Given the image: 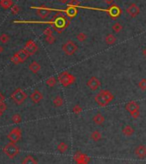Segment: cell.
Listing matches in <instances>:
<instances>
[{"mask_svg":"<svg viewBox=\"0 0 146 164\" xmlns=\"http://www.w3.org/2000/svg\"><path fill=\"white\" fill-rule=\"evenodd\" d=\"M126 109L134 120L138 119L140 116V112H139L140 107H139L138 103L135 100H132V101H129L128 103H126Z\"/></svg>","mask_w":146,"mask_h":164,"instance_id":"cell-3","label":"cell"},{"mask_svg":"<svg viewBox=\"0 0 146 164\" xmlns=\"http://www.w3.org/2000/svg\"><path fill=\"white\" fill-rule=\"evenodd\" d=\"M122 132L125 136L130 137L132 135H133L134 133V129L131 126H126L123 129H122Z\"/></svg>","mask_w":146,"mask_h":164,"instance_id":"cell-23","label":"cell"},{"mask_svg":"<svg viewBox=\"0 0 146 164\" xmlns=\"http://www.w3.org/2000/svg\"><path fill=\"white\" fill-rule=\"evenodd\" d=\"M77 46L76 44L72 41V40H68L66 43H65L63 46H62V50L63 52L68 55V56H71V55H73L76 51H77Z\"/></svg>","mask_w":146,"mask_h":164,"instance_id":"cell-7","label":"cell"},{"mask_svg":"<svg viewBox=\"0 0 146 164\" xmlns=\"http://www.w3.org/2000/svg\"><path fill=\"white\" fill-rule=\"evenodd\" d=\"M27 94L22 90V89H17L16 90L13 94L10 96V98L12 99L16 104L21 105L24 102V100L27 99Z\"/></svg>","mask_w":146,"mask_h":164,"instance_id":"cell-6","label":"cell"},{"mask_svg":"<svg viewBox=\"0 0 146 164\" xmlns=\"http://www.w3.org/2000/svg\"><path fill=\"white\" fill-rule=\"evenodd\" d=\"M11 120H12V121H13L15 124H19V123L22 121V117H21L20 114L16 113V114H14V115L12 116Z\"/></svg>","mask_w":146,"mask_h":164,"instance_id":"cell-31","label":"cell"},{"mask_svg":"<svg viewBox=\"0 0 146 164\" xmlns=\"http://www.w3.org/2000/svg\"><path fill=\"white\" fill-rule=\"evenodd\" d=\"M4 100H5V97H4V96L0 92V103H2V102H3L4 101Z\"/></svg>","mask_w":146,"mask_h":164,"instance_id":"cell-41","label":"cell"},{"mask_svg":"<svg viewBox=\"0 0 146 164\" xmlns=\"http://www.w3.org/2000/svg\"><path fill=\"white\" fill-rule=\"evenodd\" d=\"M93 121L96 125H102L105 121L104 116L101 113H97L94 117H93Z\"/></svg>","mask_w":146,"mask_h":164,"instance_id":"cell-18","label":"cell"},{"mask_svg":"<svg viewBox=\"0 0 146 164\" xmlns=\"http://www.w3.org/2000/svg\"><path fill=\"white\" fill-rule=\"evenodd\" d=\"M6 108H7V106H6V104L4 103V101L2 102V103H0V111H1V112L4 113L5 110H6Z\"/></svg>","mask_w":146,"mask_h":164,"instance_id":"cell-40","label":"cell"},{"mask_svg":"<svg viewBox=\"0 0 146 164\" xmlns=\"http://www.w3.org/2000/svg\"><path fill=\"white\" fill-rule=\"evenodd\" d=\"M81 3L79 0H70V2L68 3V6H72V7H78L80 6Z\"/></svg>","mask_w":146,"mask_h":164,"instance_id":"cell-35","label":"cell"},{"mask_svg":"<svg viewBox=\"0 0 146 164\" xmlns=\"http://www.w3.org/2000/svg\"><path fill=\"white\" fill-rule=\"evenodd\" d=\"M65 12H66V15L70 18H73L77 14V8L76 7H72V6H68L66 10H65Z\"/></svg>","mask_w":146,"mask_h":164,"instance_id":"cell-19","label":"cell"},{"mask_svg":"<svg viewBox=\"0 0 146 164\" xmlns=\"http://www.w3.org/2000/svg\"><path fill=\"white\" fill-rule=\"evenodd\" d=\"M10 40V36L7 33H2L0 35V42L2 44H6Z\"/></svg>","mask_w":146,"mask_h":164,"instance_id":"cell-30","label":"cell"},{"mask_svg":"<svg viewBox=\"0 0 146 164\" xmlns=\"http://www.w3.org/2000/svg\"><path fill=\"white\" fill-rule=\"evenodd\" d=\"M100 93L104 96V98L106 99L107 100H108V102L110 103L113 99H114V96H113V95L110 92L109 90H102L101 91H100Z\"/></svg>","mask_w":146,"mask_h":164,"instance_id":"cell-20","label":"cell"},{"mask_svg":"<svg viewBox=\"0 0 146 164\" xmlns=\"http://www.w3.org/2000/svg\"><path fill=\"white\" fill-rule=\"evenodd\" d=\"M46 41L49 44V45H52L55 42V37L52 34V35H47L46 36Z\"/></svg>","mask_w":146,"mask_h":164,"instance_id":"cell-34","label":"cell"},{"mask_svg":"<svg viewBox=\"0 0 146 164\" xmlns=\"http://www.w3.org/2000/svg\"><path fill=\"white\" fill-rule=\"evenodd\" d=\"M95 101L97 103L98 106L103 107H106L107 105H108L109 103L108 102V100L104 98V96L99 92L96 96H95Z\"/></svg>","mask_w":146,"mask_h":164,"instance_id":"cell-15","label":"cell"},{"mask_svg":"<svg viewBox=\"0 0 146 164\" xmlns=\"http://www.w3.org/2000/svg\"><path fill=\"white\" fill-rule=\"evenodd\" d=\"M43 33H44L46 36H47V35H52V34H53V29H52L51 28H46V29H44Z\"/></svg>","mask_w":146,"mask_h":164,"instance_id":"cell-39","label":"cell"},{"mask_svg":"<svg viewBox=\"0 0 146 164\" xmlns=\"http://www.w3.org/2000/svg\"><path fill=\"white\" fill-rule=\"evenodd\" d=\"M29 70L33 72V73H35V74H36L38 73L39 71H40V64L36 62V61H33L30 65H29Z\"/></svg>","mask_w":146,"mask_h":164,"instance_id":"cell-22","label":"cell"},{"mask_svg":"<svg viewBox=\"0 0 146 164\" xmlns=\"http://www.w3.org/2000/svg\"><path fill=\"white\" fill-rule=\"evenodd\" d=\"M3 52V46H2L0 45V54H1V53H2Z\"/></svg>","mask_w":146,"mask_h":164,"instance_id":"cell-44","label":"cell"},{"mask_svg":"<svg viewBox=\"0 0 146 164\" xmlns=\"http://www.w3.org/2000/svg\"><path fill=\"white\" fill-rule=\"evenodd\" d=\"M108 12L109 14L110 17L113 18V19H116V18L119 17L120 15H121V10L116 4L111 5L109 8H108Z\"/></svg>","mask_w":146,"mask_h":164,"instance_id":"cell-12","label":"cell"},{"mask_svg":"<svg viewBox=\"0 0 146 164\" xmlns=\"http://www.w3.org/2000/svg\"><path fill=\"white\" fill-rule=\"evenodd\" d=\"M3 152L6 154V156L12 159L15 156H16L19 154V148L16 145V144L14 143H10L8 144H6L3 148Z\"/></svg>","mask_w":146,"mask_h":164,"instance_id":"cell-5","label":"cell"},{"mask_svg":"<svg viewBox=\"0 0 146 164\" xmlns=\"http://www.w3.org/2000/svg\"><path fill=\"white\" fill-rule=\"evenodd\" d=\"M76 39L78 41L80 42H83L86 39H87V34L85 33H79L77 35H76Z\"/></svg>","mask_w":146,"mask_h":164,"instance_id":"cell-33","label":"cell"},{"mask_svg":"<svg viewBox=\"0 0 146 164\" xmlns=\"http://www.w3.org/2000/svg\"><path fill=\"white\" fill-rule=\"evenodd\" d=\"M113 1L114 0H105V3H108V4H112L113 3Z\"/></svg>","mask_w":146,"mask_h":164,"instance_id":"cell-42","label":"cell"},{"mask_svg":"<svg viewBox=\"0 0 146 164\" xmlns=\"http://www.w3.org/2000/svg\"><path fill=\"white\" fill-rule=\"evenodd\" d=\"M24 49L26 50V52L29 55H33L38 51V46H37V44L34 40H29L26 43V45L24 46Z\"/></svg>","mask_w":146,"mask_h":164,"instance_id":"cell-13","label":"cell"},{"mask_svg":"<svg viewBox=\"0 0 146 164\" xmlns=\"http://www.w3.org/2000/svg\"><path fill=\"white\" fill-rule=\"evenodd\" d=\"M125 164H127V163H125Z\"/></svg>","mask_w":146,"mask_h":164,"instance_id":"cell-47","label":"cell"},{"mask_svg":"<svg viewBox=\"0 0 146 164\" xmlns=\"http://www.w3.org/2000/svg\"><path fill=\"white\" fill-rule=\"evenodd\" d=\"M30 99L34 103H39L42 99H43V95L38 90H35L31 95H30Z\"/></svg>","mask_w":146,"mask_h":164,"instance_id":"cell-16","label":"cell"},{"mask_svg":"<svg viewBox=\"0 0 146 164\" xmlns=\"http://www.w3.org/2000/svg\"><path fill=\"white\" fill-rule=\"evenodd\" d=\"M74 160L76 164H88L90 158L88 156L83 154L82 152L76 151L74 155Z\"/></svg>","mask_w":146,"mask_h":164,"instance_id":"cell-9","label":"cell"},{"mask_svg":"<svg viewBox=\"0 0 146 164\" xmlns=\"http://www.w3.org/2000/svg\"><path fill=\"white\" fill-rule=\"evenodd\" d=\"M126 12L127 14L132 17V18H135L137 17L139 13H140V9L139 7L136 4V3H132L128 6V8L126 9Z\"/></svg>","mask_w":146,"mask_h":164,"instance_id":"cell-11","label":"cell"},{"mask_svg":"<svg viewBox=\"0 0 146 164\" xmlns=\"http://www.w3.org/2000/svg\"><path fill=\"white\" fill-rule=\"evenodd\" d=\"M30 55L26 52V50L25 49H23V50H20L19 52H17V53H16L14 55H13V57L10 59V60H11V62L12 63H14V64H20V63H23V62H25L27 59H28V58L29 57Z\"/></svg>","mask_w":146,"mask_h":164,"instance_id":"cell-4","label":"cell"},{"mask_svg":"<svg viewBox=\"0 0 146 164\" xmlns=\"http://www.w3.org/2000/svg\"><path fill=\"white\" fill-rule=\"evenodd\" d=\"M90 137H91V139L93 140V141H95V142H98V141H100L101 139H102V133L100 132L99 131H94L92 133H91V135H90Z\"/></svg>","mask_w":146,"mask_h":164,"instance_id":"cell-24","label":"cell"},{"mask_svg":"<svg viewBox=\"0 0 146 164\" xmlns=\"http://www.w3.org/2000/svg\"><path fill=\"white\" fill-rule=\"evenodd\" d=\"M143 53H144V56L146 58V48L144 50V52H143Z\"/></svg>","mask_w":146,"mask_h":164,"instance_id":"cell-45","label":"cell"},{"mask_svg":"<svg viewBox=\"0 0 146 164\" xmlns=\"http://www.w3.org/2000/svg\"><path fill=\"white\" fill-rule=\"evenodd\" d=\"M135 154L137 156L140 158H145L146 157V147L145 145H139L135 150Z\"/></svg>","mask_w":146,"mask_h":164,"instance_id":"cell-17","label":"cell"},{"mask_svg":"<svg viewBox=\"0 0 146 164\" xmlns=\"http://www.w3.org/2000/svg\"><path fill=\"white\" fill-rule=\"evenodd\" d=\"M59 81L63 87H68L73 84L76 81V77L68 71H63L59 75Z\"/></svg>","mask_w":146,"mask_h":164,"instance_id":"cell-2","label":"cell"},{"mask_svg":"<svg viewBox=\"0 0 146 164\" xmlns=\"http://www.w3.org/2000/svg\"><path fill=\"white\" fill-rule=\"evenodd\" d=\"M46 84H47L49 87H54L55 84H56V79H55V77H49V78L46 80Z\"/></svg>","mask_w":146,"mask_h":164,"instance_id":"cell-32","label":"cell"},{"mask_svg":"<svg viewBox=\"0 0 146 164\" xmlns=\"http://www.w3.org/2000/svg\"><path fill=\"white\" fill-rule=\"evenodd\" d=\"M82 110H83V108H82L79 105L74 106V107L72 108V112L75 114H79V113H81Z\"/></svg>","mask_w":146,"mask_h":164,"instance_id":"cell-36","label":"cell"},{"mask_svg":"<svg viewBox=\"0 0 146 164\" xmlns=\"http://www.w3.org/2000/svg\"><path fill=\"white\" fill-rule=\"evenodd\" d=\"M3 112H1V111H0V118H1V117H2V115H3Z\"/></svg>","mask_w":146,"mask_h":164,"instance_id":"cell-46","label":"cell"},{"mask_svg":"<svg viewBox=\"0 0 146 164\" xmlns=\"http://www.w3.org/2000/svg\"><path fill=\"white\" fill-rule=\"evenodd\" d=\"M138 87H139V88H140L143 91L146 90V79L145 78L142 79V80L139 82V83H138Z\"/></svg>","mask_w":146,"mask_h":164,"instance_id":"cell-37","label":"cell"},{"mask_svg":"<svg viewBox=\"0 0 146 164\" xmlns=\"http://www.w3.org/2000/svg\"><path fill=\"white\" fill-rule=\"evenodd\" d=\"M101 85H102V83H101V81L97 78V77H90L89 80H88V82H87V86L91 90H96L97 89H99L100 87H101Z\"/></svg>","mask_w":146,"mask_h":164,"instance_id":"cell-10","label":"cell"},{"mask_svg":"<svg viewBox=\"0 0 146 164\" xmlns=\"http://www.w3.org/2000/svg\"><path fill=\"white\" fill-rule=\"evenodd\" d=\"M0 6L4 9H10L13 6V1L12 0H0Z\"/></svg>","mask_w":146,"mask_h":164,"instance_id":"cell-21","label":"cell"},{"mask_svg":"<svg viewBox=\"0 0 146 164\" xmlns=\"http://www.w3.org/2000/svg\"><path fill=\"white\" fill-rule=\"evenodd\" d=\"M113 30L115 32V33H119L122 29H123V26L119 23H115L113 27H112Z\"/></svg>","mask_w":146,"mask_h":164,"instance_id":"cell-29","label":"cell"},{"mask_svg":"<svg viewBox=\"0 0 146 164\" xmlns=\"http://www.w3.org/2000/svg\"><path fill=\"white\" fill-rule=\"evenodd\" d=\"M19 11H20V8H19L17 5H13V6L11 7V13H12L13 15L18 14Z\"/></svg>","mask_w":146,"mask_h":164,"instance_id":"cell-38","label":"cell"},{"mask_svg":"<svg viewBox=\"0 0 146 164\" xmlns=\"http://www.w3.org/2000/svg\"><path fill=\"white\" fill-rule=\"evenodd\" d=\"M51 13V10L46 6H40L37 9L36 14L41 19H46Z\"/></svg>","mask_w":146,"mask_h":164,"instance_id":"cell-14","label":"cell"},{"mask_svg":"<svg viewBox=\"0 0 146 164\" xmlns=\"http://www.w3.org/2000/svg\"><path fill=\"white\" fill-rule=\"evenodd\" d=\"M57 149H58V150H59L60 153H65V152H66L67 150H68V145H67L65 143H63V142H62V143L59 144Z\"/></svg>","mask_w":146,"mask_h":164,"instance_id":"cell-28","label":"cell"},{"mask_svg":"<svg viewBox=\"0 0 146 164\" xmlns=\"http://www.w3.org/2000/svg\"><path fill=\"white\" fill-rule=\"evenodd\" d=\"M22 164H37V161L32 156H28L23 160Z\"/></svg>","mask_w":146,"mask_h":164,"instance_id":"cell-25","label":"cell"},{"mask_svg":"<svg viewBox=\"0 0 146 164\" xmlns=\"http://www.w3.org/2000/svg\"><path fill=\"white\" fill-rule=\"evenodd\" d=\"M60 3H69L70 2V0H59Z\"/></svg>","mask_w":146,"mask_h":164,"instance_id":"cell-43","label":"cell"},{"mask_svg":"<svg viewBox=\"0 0 146 164\" xmlns=\"http://www.w3.org/2000/svg\"><path fill=\"white\" fill-rule=\"evenodd\" d=\"M116 40H117L116 37L113 34H111V33H108L105 38V41L108 45H113L116 42Z\"/></svg>","mask_w":146,"mask_h":164,"instance_id":"cell-26","label":"cell"},{"mask_svg":"<svg viewBox=\"0 0 146 164\" xmlns=\"http://www.w3.org/2000/svg\"><path fill=\"white\" fill-rule=\"evenodd\" d=\"M7 137L10 141V143H14V144L17 143L22 137V131H21V129L18 128V127L13 128L11 131H10V133L8 134Z\"/></svg>","mask_w":146,"mask_h":164,"instance_id":"cell-8","label":"cell"},{"mask_svg":"<svg viewBox=\"0 0 146 164\" xmlns=\"http://www.w3.org/2000/svg\"><path fill=\"white\" fill-rule=\"evenodd\" d=\"M50 23L57 33H61L70 24V20L65 15L59 13L53 16Z\"/></svg>","mask_w":146,"mask_h":164,"instance_id":"cell-1","label":"cell"},{"mask_svg":"<svg viewBox=\"0 0 146 164\" xmlns=\"http://www.w3.org/2000/svg\"><path fill=\"white\" fill-rule=\"evenodd\" d=\"M63 104H64V100L60 96H58L53 99V105L56 107H59L63 106Z\"/></svg>","mask_w":146,"mask_h":164,"instance_id":"cell-27","label":"cell"}]
</instances>
